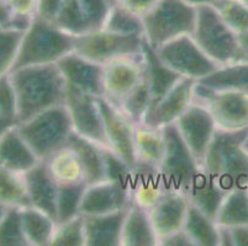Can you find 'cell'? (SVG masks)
<instances>
[{
	"instance_id": "1",
	"label": "cell",
	"mask_w": 248,
	"mask_h": 246,
	"mask_svg": "<svg viewBox=\"0 0 248 246\" xmlns=\"http://www.w3.org/2000/svg\"><path fill=\"white\" fill-rule=\"evenodd\" d=\"M10 76L17 96V125L47 108L66 105L67 83L57 64L20 68Z\"/></svg>"
},
{
	"instance_id": "2",
	"label": "cell",
	"mask_w": 248,
	"mask_h": 246,
	"mask_svg": "<svg viewBox=\"0 0 248 246\" xmlns=\"http://www.w3.org/2000/svg\"><path fill=\"white\" fill-rule=\"evenodd\" d=\"M248 128L216 130L205 154L202 166L226 192L248 187Z\"/></svg>"
},
{
	"instance_id": "3",
	"label": "cell",
	"mask_w": 248,
	"mask_h": 246,
	"mask_svg": "<svg viewBox=\"0 0 248 246\" xmlns=\"http://www.w3.org/2000/svg\"><path fill=\"white\" fill-rule=\"evenodd\" d=\"M74 36L63 32L55 24L35 16L22 36L13 71L33 65L56 64L61 58L74 51Z\"/></svg>"
},
{
	"instance_id": "4",
	"label": "cell",
	"mask_w": 248,
	"mask_h": 246,
	"mask_svg": "<svg viewBox=\"0 0 248 246\" xmlns=\"http://www.w3.org/2000/svg\"><path fill=\"white\" fill-rule=\"evenodd\" d=\"M17 130L38 159L46 160L67 145L73 125L67 106L60 105L19 123Z\"/></svg>"
},
{
	"instance_id": "5",
	"label": "cell",
	"mask_w": 248,
	"mask_h": 246,
	"mask_svg": "<svg viewBox=\"0 0 248 246\" xmlns=\"http://www.w3.org/2000/svg\"><path fill=\"white\" fill-rule=\"evenodd\" d=\"M197 20V6L186 0H159L145 16V40L158 49L169 41L191 35Z\"/></svg>"
},
{
	"instance_id": "6",
	"label": "cell",
	"mask_w": 248,
	"mask_h": 246,
	"mask_svg": "<svg viewBox=\"0 0 248 246\" xmlns=\"http://www.w3.org/2000/svg\"><path fill=\"white\" fill-rule=\"evenodd\" d=\"M191 37L217 64L240 62L237 35L225 24L214 5L197 6V20Z\"/></svg>"
},
{
	"instance_id": "7",
	"label": "cell",
	"mask_w": 248,
	"mask_h": 246,
	"mask_svg": "<svg viewBox=\"0 0 248 246\" xmlns=\"http://www.w3.org/2000/svg\"><path fill=\"white\" fill-rule=\"evenodd\" d=\"M162 130L166 139V152L159 165L162 181L168 191L186 193L202 164L191 154L175 125L166 126Z\"/></svg>"
},
{
	"instance_id": "8",
	"label": "cell",
	"mask_w": 248,
	"mask_h": 246,
	"mask_svg": "<svg viewBox=\"0 0 248 246\" xmlns=\"http://www.w3.org/2000/svg\"><path fill=\"white\" fill-rule=\"evenodd\" d=\"M143 36H125L110 31H90L76 37L74 52L85 59L105 65L124 57L141 56Z\"/></svg>"
},
{
	"instance_id": "9",
	"label": "cell",
	"mask_w": 248,
	"mask_h": 246,
	"mask_svg": "<svg viewBox=\"0 0 248 246\" xmlns=\"http://www.w3.org/2000/svg\"><path fill=\"white\" fill-rule=\"evenodd\" d=\"M155 51L162 62L182 78L199 81L221 67L200 48L191 35L169 41Z\"/></svg>"
},
{
	"instance_id": "10",
	"label": "cell",
	"mask_w": 248,
	"mask_h": 246,
	"mask_svg": "<svg viewBox=\"0 0 248 246\" xmlns=\"http://www.w3.org/2000/svg\"><path fill=\"white\" fill-rule=\"evenodd\" d=\"M195 101L202 102L213 116L217 130L248 128V94L236 90H213L198 84Z\"/></svg>"
},
{
	"instance_id": "11",
	"label": "cell",
	"mask_w": 248,
	"mask_h": 246,
	"mask_svg": "<svg viewBox=\"0 0 248 246\" xmlns=\"http://www.w3.org/2000/svg\"><path fill=\"white\" fill-rule=\"evenodd\" d=\"M66 106L71 115L73 132L101 146H108L98 98L67 85Z\"/></svg>"
},
{
	"instance_id": "12",
	"label": "cell",
	"mask_w": 248,
	"mask_h": 246,
	"mask_svg": "<svg viewBox=\"0 0 248 246\" xmlns=\"http://www.w3.org/2000/svg\"><path fill=\"white\" fill-rule=\"evenodd\" d=\"M174 125L191 154L202 165L207 148L217 130L209 110L202 102L194 100Z\"/></svg>"
},
{
	"instance_id": "13",
	"label": "cell",
	"mask_w": 248,
	"mask_h": 246,
	"mask_svg": "<svg viewBox=\"0 0 248 246\" xmlns=\"http://www.w3.org/2000/svg\"><path fill=\"white\" fill-rule=\"evenodd\" d=\"M145 75L142 56L124 57L103 65V98L117 106Z\"/></svg>"
},
{
	"instance_id": "14",
	"label": "cell",
	"mask_w": 248,
	"mask_h": 246,
	"mask_svg": "<svg viewBox=\"0 0 248 246\" xmlns=\"http://www.w3.org/2000/svg\"><path fill=\"white\" fill-rule=\"evenodd\" d=\"M98 106L103 119L108 148L134 168L136 164L134 142L135 125L105 98H98Z\"/></svg>"
},
{
	"instance_id": "15",
	"label": "cell",
	"mask_w": 248,
	"mask_h": 246,
	"mask_svg": "<svg viewBox=\"0 0 248 246\" xmlns=\"http://www.w3.org/2000/svg\"><path fill=\"white\" fill-rule=\"evenodd\" d=\"M197 80L182 78L163 98L148 110L142 125L152 128H163L174 125L195 100Z\"/></svg>"
},
{
	"instance_id": "16",
	"label": "cell",
	"mask_w": 248,
	"mask_h": 246,
	"mask_svg": "<svg viewBox=\"0 0 248 246\" xmlns=\"http://www.w3.org/2000/svg\"><path fill=\"white\" fill-rule=\"evenodd\" d=\"M132 204L131 191L111 181L88 185L80 206L82 216H98L127 209Z\"/></svg>"
},
{
	"instance_id": "17",
	"label": "cell",
	"mask_w": 248,
	"mask_h": 246,
	"mask_svg": "<svg viewBox=\"0 0 248 246\" xmlns=\"http://www.w3.org/2000/svg\"><path fill=\"white\" fill-rule=\"evenodd\" d=\"M56 64L67 85L103 98V65L85 59L74 51L61 58Z\"/></svg>"
},
{
	"instance_id": "18",
	"label": "cell",
	"mask_w": 248,
	"mask_h": 246,
	"mask_svg": "<svg viewBox=\"0 0 248 246\" xmlns=\"http://www.w3.org/2000/svg\"><path fill=\"white\" fill-rule=\"evenodd\" d=\"M189 201L182 192L168 191L148 211L155 234L159 239L183 229L188 212Z\"/></svg>"
},
{
	"instance_id": "19",
	"label": "cell",
	"mask_w": 248,
	"mask_h": 246,
	"mask_svg": "<svg viewBox=\"0 0 248 246\" xmlns=\"http://www.w3.org/2000/svg\"><path fill=\"white\" fill-rule=\"evenodd\" d=\"M24 175L28 186L30 206L41 209L56 220L58 182L49 173L46 161L41 160Z\"/></svg>"
},
{
	"instance_id": "20",
	"label": "cell",
	"mask_w": 248,
	"mask_h": 246,
	"mask_svg": "<svg viewBox=\"0 0 248 246\" xmlns=\"http://www.w3.org/2000/svg\"><path fill=\"white\" fill-rule=\"evenodd\" d=\"M41 160L20 134L17 125L0 137V169L25 174Z\"/></svg>"
},
{
	"instance_id": "21",
	"label": "cell",
	"mask_w": 248,
	"mask_h": 246,
	"mask_svg": "<svg viewBox=\"0 0 248 246\" xmlns=\"http://www.w3.org/2000/svg\"><path fill=\"white\" fill-rule=\"evenodd\" d=\"M127 209L98 216H83L85 246H121V233Z\"/></svg>"
},
{
	"instance_id": "22",
	"label": "cell",
	"mask_w": 248,
	"mask_h": 246,
	"mask_svg": "<svg viewBox=\"0 0 248 246\" xmlns=\"http://www.w3.org/2000/svg\"><path fill=\"white\" fill-rule=\"evenodd\" d=\"M227 193L229 192L221 188L210 173L202 165L184 195L191 206L197 207L202 213L216 219L218 209Z\"/></svg>"
},
{
	"instance_id": "23",
	"label": "cell",
	"mask_w": 248,
	"mask_h": 246,
	"mask_svg": "<svg viewBox=\"0 0 248 246\" xmlns=\"http://www.w3.org/2000/svg\"><path fill=\"white\" fill-rule=\"evenodd\" d=\"M166 191L159 169L146 162L136 161L132 168V203L150 211Z\"/></svg>"
},
{
	"instance_id": "24",
	"label": "cell",
	"mask_w": 248,
	"mask_h": 246,
	"mask_svg": "<svg viewBox=\"0 0 248 246\" xmlns=\"http://www.w3.org/2000/svg\"><path fill=\"white\" fill-rule=\"evenodd\" d=\"M141 56L143 63H145L146 76H147L148 84H150L151 96H152L151 106H152L157 101L161 100L164 95L182 79V76L162 62V59L157 54V51L148 44L145 37L142 40Z\"/></svg>"
},
{
	"instance_id": "25",
	"label": "cell",
	"mask_w": 248,
	"mask_h": 246,
	"mask_svg": "<svg viewBox=\"0 0 248 246\" xmlns=\"http://www.w3.org/2000/svg\"><path fill=\"white\" fill-rule=\"evenodd\" d=\"M121 246H158L147 209L132 203L128 207L121 233Z\"/></svg>"
},
{
	"instance_id": "26",
	"label": "cell",
	"mask_w": 248,
	"mask_h": 246,
	"mask_svg": "<svg viewBox=\"0 0 248 246\" xmlns=\"http://www.w3.org/2000/svg\"><path fill=\"white\" fill-rule=\"evenodd\" d=\"M67 145L73 148L79 158L84 171V180L88 185L105 181L103 146L76 132H72Z\"/></svg>"
},
{
	"instance_id": "27",
	"label": "cell",
	"mask_w": 248,
	"mask_h": 246,
	"mask_svg": "<svg viewBox=\"0 0 248 246\" xmlns=\"http://www.w3.org/2000/svg\"><path fill=\"white\" fill-rule=\"evenodd\" d=\"M134 142L136 161L146 162L159 169L166 152V139L162 128L135 126Z\"/></svg>"
},
{
	"instance_id": "28",
	"label": "cell",
	"mask_w": 248,
	"mask_h": 246,
	"mask_svg": "<svg viewBox=\"0 0 248 246\" xmlns=\"http://www.w3.org/2000/svg\"><path fill=\"white\" fill-rule=\"evenodd\" d=\"M21 223L29 246H49L57 222L32 206L21 208Z\"/></svg>"
},
{
	"instance_id": "29",
	"label": "cell",
	"mask_w": 248,
	"mask_h": 246,
	"mask_svg": "<svg viewBox=\"0 0 248 246\" xmlns=\"http://www.w3.org/2000/svg\"><path fill=\"white\" fill-rule=\"evenodd\" d=\"M198 84L213 90H236L248 94V63L221 65L217 71L205 76Z\"/></svg>"
},
{
	"instance_id": "30",
	"label": "cell",
	"mask_w": 248,
	"mask_h": 246,
	"mask_svg": "<svg viewBox=\"0 0 248 246\" xmlns=\"http://www.w3.org/2000/svg\"><path fill=\"white\" fill-rule=\"evenodd\" d=\"M45 161L51 175L58 184L85 181L82 162L74 149L69 145L61 148Z\"/></svg>"
},
{
	"instance_id": "31",
	"label": "cell",
	"mask_w": 248,
	"mask_h": 246,
	"mask_svg": "<svg viewBox=\"0 0 248 246\" xmlns=\"http://www.w3.org/2000/svg\"><path fill=\"white\" fill-rule=\"evenodd\" d=\"M183 229L188 233L195 246H218L217 223L190 203Z\"/></svg>"
},
{
	"instance_id": "32",
	"label": "cell",
	"mask_w": 248,
	"mask_h": 246,
	"mask_svg": "<svg viewBox=\"0 0 248 246\" xmlns=\"http://www.w3.org/2000/svg\"><path fill=\"white\" fill-rule=\"evenodd\" d=\"M0 204L6 208H24L30 206L24 174L0 169Z\"/></svg>"
},
{
	"instance_id": "33",
	"label": "cell",
	"mask_w": 248,
	"mask_h": 246,
	"mask_svg": "<svg viewBox=\"0 0 248 246\" xmlns=\"http://www.w3.org/2000/svg\"><path fill=\"white\" fill-rule=\"evenodd\" d=\"M88 184L85 181L58 184L56 220L57 224L80 216V206Z\"/></svg>"
},
{
	"instance_id": "34",
	"label": "cell",
	"mask_w": 248,
	"mask_h": 246,
	"mask_svg": "<svg viewBox=\"0 0 248 246\" xmlns=\"http://www.w3.org/2000/svg\"><path fill=\"white\" fill-rule=\"evenodd\" d=\"M215 222L220 225H248V188H236L227 193Z\"/></svg>"
},
{
	"instance_id": "35",
	"label": "cell",
	"mask_w": 248,
	"mask_h": 246,
	"mask_svg": "<svg viewBox=\"0 0 248 246\" xmlns=\"http://www.w3.org/2000/svg\"><path fill=\"white\" fill-rule=\"evenodd\" d=\"M151 102H152V96H151L150 84L145 72V75L139 85L115 107L119 108L135 126H139L145 121Z\"/></svg>"
},
{
	"instance_id": "36",
	"label": "cell",
	"mask_w": 248,
	"mask_h": 246,
	"mask_svg": "<svg viewBox=\"0 0 248 246\" xmlns=\"http://www.w3.org/2000/svg\"><path fill=\"white\" fill-rule=\"evenodd\" d=\"M104 30L125 36H143L145 27L142 17L126 10L123 6L114 4L109 11L107 21L104 24Z\"/></svg>"
},
{
	"instance_id": "37",
	"label": "cell",
	"mask_w": 248,
	"mask_h": 246,
	"mask_svg": "<svg viewBox=\"0 0 248 246\" xmlns=\"http://www.w3.org/2000/svg\"><path fill=\"white\" fill-rule=\"evenodd\" d=\"M55 25L63 32L74 37L90 32L80 8L79 0H63L62 8Z\"/></svg>"
},
{
	"instance_id": "38",
	"label": "cell",
	"mask_w": 248,
	"mask_h": 246,
	"mask_svg": "<svg viewBox=\"0 0 248 246\" xmlns=\"http://www.w3.org/2000/svg\"><path fill=\"white\" fill-rule=\"evenodd\" d=\"M22 36V31L0 29V76L10 74L14 69Z\"/></svg>"
},
{
	"instance_id": "39",
	"label": "cell",
	"mask_w": 248,
	"mask_h": 246,
	"mask_svg": "<svg viewBox=\"0 0 248 246\" xmlns=\"http://www.w3.org/2000/svg\"><path fill=\"white\" fill-rule=\"evenodd\" d=\"M104 170L105 180L115 182L131 191L132 168L121 157L112 152L108 146H103Z\"/></svg>"
},
{
	"instance_id": "40",
	"label": "cell",
	"mask_w": 248,
	"mask_h": 246,
	"mask_svg": "<svg viewBox=\"0 0 248 246\" xmlns=\"http://www.w3.org/2000/svg\"><path fill=\"white\" fill-rule=\"evenodd\" d=\"M49 246H85L84 218L82 214L57 224Z\"/></svg>"
},
{
	"instance_id": "41",
	"label": "cell",
	"mask_w": 248,
	"mask_h": 246,
	"mask_svg": "<svg viewBox=\"0 0 248 246\" xmlns=\"http://www.w3.org/2000/svg\"><path fill=\"white\" fill-rule=\"evenodd\" d=\"M0 246H29L21 223V208H8L0 222Z\"/></svg>"
},
{
	"instance_id": "42",
	"label": "cell",
	"mask_w": 248,
	"mask_h": 246,
	"mask_svg": "<svg viewBox=\"0 0 248 246\" xmlns=\"http://www.w3.org/2000/svg\"><path fill=\"white\" fill-rule=\"evenodd\" d=\"M214 6L236 35L248 31V6L240 0H222Z\"/></svg>"
},
{
	"instance_id": "43",
	"label": "cell",
	"mask_w": 248,
	"mask_h": 246,
	"mask_svg": "<svg viewBox=\"0 0 248 246\" xmlns=\"http://www.w3.org/2000/svg\"><path fill=\"white\" fill-rule=\"evenodd\" d=\"M5 1L13 14L10 29L25 32L36 16L37 0H5Z\"/></svg>"
},
{
	"instance_id": "44",
	"label": "cell",
	"mask_w": 248,
	"mask_h": 246,
	"mask_svg": "<svg viewBox=\"0 0 248 246\" xmlns=\"http://www.w3.org/2000/svg\"><path fill=\"white\" fill-rule=\"evenodd\" d=\"M0 117L17 125V96L10 74L0 76Z\"/></svg>"
},
{
	"instance_id": "45",
	"label": "cell",
	"mask_w": 248,
	"mask_h": 246,
	"mask_svg": "<svg viewBox=\"0 0 248 246\" xmlns=\"http://www.w3.org/2000/svg\"><path fill=\"white\" fill-rule=\"evenodd\" d=\"M89 31L101 30L114 4L110 0H79Z\"/></svg>"
},
{
	"instance_id": "46",
	"label": "cell",
	"mask_w": 248,
	"mask_h": 246,
	"mask_svg": "<svg viewBox=\"0 0 248 246\" xmlns=\"http://www.w3.org/2000/svg\"><path fill=\"white\" fill-rule=\"evenodd\" d=\"M62 4L63 0H37L36 16L47 22L55 24Z\"/></svg>"
},
{
	"instance_id": "47",
	"label": "cell",
	"mask_w": 248,
	"mask_h": 246,
	"mask_svg": "<svg viewBox=\"0 0 248 246\" xmlns=\"http://www.w3.org/2000/svg\"><path fill=\"white\" fill-rule=\"evenodd\" d=\"M159 0H116L115 4L143 17Z\"/></svg>"
},
{
	"instance_id": "48",
	"label": "cell",
	"mask_w": 248,
	"mask_h": 246,
	"mask_svg": "<svg viewBox=\"0 0 248 246\" xmlns=\"http://www.w3.org/2000/svg\"><path fill=\"white\" fill-rule=\"evenodd\" d=\"M158 246H195L184 229H180L159 239Z\"/></svg>"
},
{
	"instance_id": "49",
	"label": "cell",
	"mask_w": 248,
	"mask_h": 246,
	"mask_svg": "<svg viewBox=\"0 0 248 246\" xmlns=\"http://www.w3.org/2000/svg\"><path fill=\"white\" fill-rule=\"evenodd\" d=\"M230 228L234 246H248V225H236Z\"/></svg>"
},
{
	"instance_id": "50",
	"label": "cell",
	"mask_w": 248,
	"mask_h": 246,
	"mask_svg": "<svg viewBox=\"0 0 248 246\" xmlns=\"http://www.w3.org/2000/svg\"><path fill=\"white\" fill-rule=\"evenodd\" d=\"M218 225V246H234L231 228Z\"/></svg>"
},
{
	"instance_id": "51",
	"label": "cell",
	"mask_w": 248,
	"mask_h": 246,
	"mask_svg": "<svg viewBox=\"0 0 248 246\" xmlns=\"http://www.w3.org/2000/svg\"><path fill=\"white\" fill-rule=\"evenodd\" d=\"M237 43L240 48V62L248 63V31L237 33Z\"/></svg>"
},
{
	"instance_id": "52",
	"label": "cell",
	"mask_w": 248,
	"mask_h": 246,
	"mask_svg": "<svg viewBox=\"0 0 248 246\" xmlns=\"http://www.w3.org/2000/svg\"><path fill=\"white\" fill-rule=\"evenodd\" d=\"M13 14L6 1H0V29H10Z\"/></svg>"
},
{
	"instance_id": "53",
	"label": "cell",
	"mask_w": 248,
	"mask_h": 246,
	"mask_svg": "<svg viewBox=\"0 0 248 246\" xmlns=\"http://www.w3.org/2000/svg\"><path fill=\"white\" fill-rule=\"evenodd\" d=\"M186 1L194 6H200V5H216V4L222 1V0H186Z\"/></svg>"
},
{
	"instance_id": "54",
	"label": "cell",
	"mask_w": 248,
	"mask_h": 246,
	"mask_svg": "<svg viewBox=\"0 0 248 246\" xmlns=\"http://www.w3.org/2000/svg\"><path fill=\"white\" fill-rule=\"evenodd\" d=\"M14 126L16 125H15V123H11V122L9 121H5V119H3L1 117H0V137H1V135H3L9 128L14 127Z\"/></svg>"
},
{
	"instance_id": "55",
	"label": "cell",
	"mask_w": 248,
	"mask_h": 246,
	"mask_svg": "<svg viewBox=\"0 0 248 246\" xmlns=\"http://www.w3.org/2000/svg\"><path fill=\"white\" fill-rule=\"evenodd\" d=\"M8 211V208L6 207H4L3 204H0V222H1V219H3L4 214H5V212Z\"/></svg>"
},
{
	"instance_id": "56",
	"label": "cell",
	"mask_w": 248,
	"mask_h": 246,
	"mask_svg": "<svg viewBox=\"0 0 248 246\" xmlns=\"http://www.w3.org/2000/svg\"><path fill=\"white\" fill-rule=\"evenodd\" d=\"M240 1H241V3L245 4V5L248 6V0H240Z\"/></svg>"
},
{
	"instance_id": "57",
	"label": "cell",
	"mask_w": 248,
	"mask_h": 246,
	"mask_svg": "<svg viewBox=\"0 0 248 246\" xmlns=\"http://www.w3.org/2000/svg\"><path fill=\"white\" fill-rule=\"evenodd\" d=\"M245 148H248V137H247V139H246V143H245Z\"/></svg>"
},
{
	"instance_id": "58",
	"label": "cell",
	"mask_w": 248,
	"mask_h": 246,
	"mask_svg": "<svg viewBox=\"0 0 248 246\" xmlns=\"http://www.w3.org/2000/svg\"><path fill=\"white\" fill-rule=\"evenodd\" d=\"M110 1H111V4H115V1H116V0H110Z\"/></svg>"
},
{
	"instance_id": "59",
	"label": "cell",
	"mask_w": 248,
	"mask_h": 246,
	"mask_svg": "<svg viewBox=\"0 0 248 246\" xmlns=\"http://www.w3.org/2000/svg\"><path fill=\"white\" fill-rule=\"evenodd\" d=\"M246 149H247V150H248V148H246Z\"/></svg>"
},
{
	"instance_id": "60",
	"label": "cell",
	"mask_w": 248,
	"mask_h": 246,
	"mask_svg": "<svg viewBox=\"0 0 248 246\" xmlns=\"http://www.w3.org/2000/svg\"><path fill=\"white\" fill-rule=\"evenodd\" d=\"M247 188H248V187H247Z\"/></svg>"
}]
</instances>
